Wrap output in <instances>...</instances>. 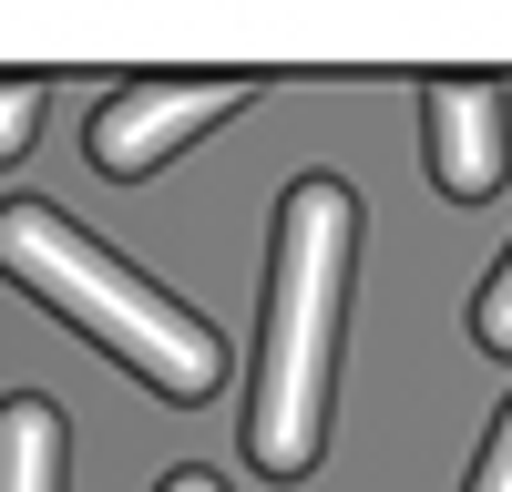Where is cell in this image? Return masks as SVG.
I'll list each match as a JSON object with an SVG mask.
<instances>
[{
    "label": "cell",
    "instance_id": "cell-8",
    "mask_svg": "<svg viewBox=\"0 0 512 492\" xmlns=\"http://www.w3.org/2000/svg\"><path fill=\"white\" fill-rule=\"evenodd\" d=\"M472 492H512V410L492 421V451H482V472H472Z\"/></svg>",
    "mask_w": 512,
    "mask_h": 492
},
{
    "label": "cell",
    "instance_id": "cell-7",
    "mask_svg": "<svg viewBox=\"0 0 512 492\" xmlns=\"http://www.w3.org/2000/svg\"><path fill=\"white\" fill-rule=\"evenodd\" d=\"M472 328H482V349H502V359H512V257L492 267V287L472 298Z\"/></svg>",
    "mask_w": 512,
    "mask_h": 492
},
{
    "label": "cell",
    "instance_id": "cell-9",
    "mask_svg": "<svg viewBox=\"0 0 512 492\" xmlns=\"http://www.w3.org/2000/svg\"><path fill=\"white\" fill-rule=\"evenodd\" d=\"M164 492H226V482H205V472H175V482H164Z\"/></svg>",
    "mask_w": 512,
    "mask_h": 492
},
{
    "label": "cell",
    "instance_id": "cell-4",
    "mask_svg": "<svg viewBox=\"0 0 512 492\" xmlns=\"http://www.w3.org/2000/svg\"><path fill=\"white\" fill-rule=\"evenodd\" d=\"M431 175H441V195H492L502 185V134H512V113H502V93L492 82H431Z\"/></svg>",
    "mask_w": 512,
    "mask_h": 492
},
{
    "label": "cell",
    "instance_id": "cell-6",
    "mask_svg": "<svg viewBox=\"0 0 512 492\" xmlns=\"http://www.w3.org/2000/svg\"><path fill=\"white\" fill-rule=\"evenodd\" d=\"M41 82H0V164H21V144H31V123H41Z\"/></svg>",
    "mask_w": 512,
    "mask_h": 492
},
{
    "label": "cell",
    "instance_id": "cell-1",
    "mask_svg": "<svg viewBox=\"0 0 512 492\" xmlns=\"http://www.w3.org/2000/svg\"><path fill=\"white\" fill-rule=\"evenodd\" d=\"M349 246H359V195L338 175L287 185L277 205V277H267V339H256V410H246V462L297 482L328 441V359H338V308H349Z\"/></svg>",
    "mask_w": 512,
    "mask_h": 492
},
{
    "label": "cell",
    "instance_id": "cell-2",
    "mask_svg": "<svg viewBox=\"0 0 512 492\" xmlns=\"http://www.w3.org/2000/svg\"><path fill=\"white\" fill-rule=\"evenodd\" d=\"M0 277H21L41 308H62V328H82V339H103L123 369H144V380L164 400H205L226 380V349L216 328L185 318L164 287H144L134 267L113 257V246H93L62 205H31L11 195L0 205Z\"/></svg>",
    "mask_w": 512,
    "mask_h": 492
},
{
    "label": "cell",
    "instance_id": "cell-5",
    "mask_svg": "<svg viewBox=\"0 0 512 492\" xmlns=\"http://www.w3.org/2000/svg\"><path fill=\"white\" fill-rule=\"evenodd\" d=\"M0 492H62V410L0 400Z\"/></svg>",
    "mask_w": 512,
    "mask_h": 492
},
{
    "label": "cell",
    "instance_id": "cell-3",
    "mask_svg": "<svg viewBox=\"0 0 512 492\" xmlns=\"http://www.w3.org/2000/svg\"><path fill=\"white\" fill-rule=\"evenodd\" d=\"M236 103H246V82H144V93H113L93 113V164L103 175H154V164H175L185 134L226 123Z\"/></svg>",
    "mask_w": 512,
    "mask_h": 492
}]
</instances>
